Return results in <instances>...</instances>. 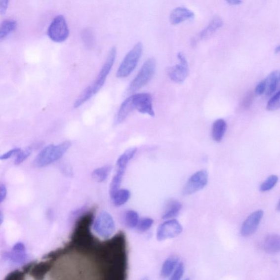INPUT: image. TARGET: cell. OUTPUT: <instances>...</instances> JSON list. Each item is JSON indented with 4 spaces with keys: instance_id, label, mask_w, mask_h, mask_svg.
Instances as JSON below:
<instances>
[{
    "instance_id": "1",
    "label": "cell",
    "mask_w": 280,
    "mask_h": 280,
    "mask_svg": "<svg viewBox=\"0 0 280 280\" xmlns=\"http://www.w3.org/2000/svg\"><path fill=\"white\" fill-rule=\"evenodd\" d=\"M117 56V49L115 47L112 48L107 57L105 63L93 83L87 86L82 93L79 96L74 103L75 109L80 108L91 98L97 94L103 87L108 76L110 74L115 64Z\"/></svg>"
},
{
    "instance_id": "2",
    "label": "cell",
    "mask_w": 280,
    "mask_h": 280,
    "mask_svg": "<svg viewBox=\"0 0 280 280\" xmlns=\"http://www.w3.org/2000/svg\"><path fill=\"white\" fill-rule=\"evenodd\" d=\"M71 145V141H66L58 145L51 144L45 147L36 157L35 165L42 167L58 161L67 152Z\"/></svg>"
},
{
    "instance_id": "3",
    "label": "cell",
    "mask_w": 280,
    "mask_h": 280,
    "mask_svg": "<svg viewBox=\"0 0 280 280\" xmlns=\"http://www.w3.org/2000/svg\"><path fill=\"white\" fill-rule=\"evenodd\" d=\"M143 44L139 42L127 53L117 71V78L124 79L128 77L138 64L143 53Z\"/></svg>"
},
{
    "instance_id": "4",
    "label": "cell",
    "mask_w": 280,
    "mask_h": 280,
    "mask_svg": "<svg viewBox=\"0 0 280 280\" xmlns=\"http://www.w3.org/2000/svg\"><path fill=\"white\" fill-rule=\"evenodd\" d=\"M156 69V62L154 58H151L146 60L139 73L130 84L128 89V92L134 93L148 84L154 77Z\"/></svg>"
},
{
    "instance_id": "5",
    "label": "cell",
    "mask_w": 280,
    "mask_h": 280,
    "mask_svg": "<svg viewBox=\"0 0 280 280\" xmlns=\"http://www.w3.org/2000/svg\"><path fill=\"white\" fill-rule=\"evenodd\" d=\"M93 228L100 237L108 239L113 236L116 231L114 218L108 212L101 211L95 218Z\"/></svg>"
},
{
    "instance_id": "6",
    "label": "cell",
    "mask_w": 280,
    "mask_h": 280,
    "mask_svg": "<svg viewBox=\"0 0 280 280\" xmlns=\"http://www.w3.org/2000/svg\"><path fill=\"white\" fill-rule=\"evenodd\" d=\"M70 32L67 22L63 15L56 16L49 25L47 35L56 43H62L69 38Z\"/></svg>"
},
{
    "instance_id": "7",
    "label": "cell",
    "mask_w": 280,
    "mask_h": 280,
    "mask_svg": "<svg viewBox=\"0 0 280 280\" xmlns=\"http://www.w3.org/2000/svg\"><path fill=\"white\" fill-rule=\"evenodd\" d=\"M208 173L201 170L194 173L186 183L182 190L183 196H190L203 190L208 184Z\"/></svg>"
},
{
    "instance_id": "8",
    "label": "cell",
    "mask_w": 280,
    "mask_h": 280,
    "mask_svg": "<svg viewBox=\"0 0 280 280\" xmlns=\"http://www.w3.org/2000/svg\"><path fill=\"white\" fill-rule=\"evenodd\" d=\"M183 227L179 221L175 218L166 220L157 228L156 238L159 241H164L179 236Z\"/></svg>"
},
{
    "instance_id": "9",
    "label": "cell",
    "mask_w": 280,
    "mask_h": 280,
    "mask_svg": "<svg viewBox=\"0 0 280 280\" xmlns=\"http://www.w3.org/2000/svg\"><path fill=\"white\" fill-rule=\"evenodd\" d=\"M177 58L179 60V64L170 68L168 70V76L173 82L182 83L186 79L189 73V67L187 59L184 54L181 52L177 54Z\"/></svg>"
},
{
    "instance_id": "10",
    "label": "cell",
    "mask_w": 280,
    "mask_h": 280,
    "mask_svg": "<svg viewBox=\"0 0 280 280\" xmlns=\"http://www.w3.org/2000/svg\"><path fill=\"white\" fill-rule=\"evenodd\" d=\"M135 110L142 114L155 116L152 96L149 93H139L131 95Z\"/></svg>"
},
{
    "instance_id": "11",
    "label": "cell",
    "mask_w": 280,
    "mask_h": 280,
    "mask_svg": "<svg viewBox=\"0 0 280 280\" xmlns=\"http://www.w3.org/2000/svg\"><path fill=\"white\" fill-rule=\"evenodd\" d=\"M264 216V211L258 210L249 215L242 223L240 229V234L247 238L253 235L257 231Z\"/></svg>"
},
{
    "instance_id": "12",
    "label": "cell",
    "mask_w": 280,
    "mask_h": 280,
    "mask_svg": "<svg viewBox=\"0 0 280 280\" xmlns=\"http://www.w3.org/2000/svg\"><path fill=\"white\" fill-rule=\"evenodd\" d=\"M223 25V21L221 17L215 16L212 18L207 26L204 29H203L197 37L192 39V44L196 45L199 40L209 39L219 29L221 28Z\"/></svg>"
},
{
    "instance_id": "13",
    "label": "cell",
    "mask_w": 280,
    "mask_h": 280,
    "mask_svg": "<svg viewBox=\"0 0 280 280\" xmlns=\"http://www.w3.org/2000/svg\"><path fill=\"white\" fill-rule=\"evenodd\" d=\"M195 14L191 9L179 7L173 9L169 16L170 23L173 25H179L187 20L194 19Z\"/></svg>"
},
{
    "instance_id": "14",
    "label": "cell",
    "mask_w": 280,
    "mask_h": 280,
    "mask_svg": "<svg viewBox=\"0 0 280 280\" xmlns=\"http://www.w3.org/2000/svg\"><path fill=\"white\" fill-rule=\"evenodd\" d=\"M264 251L269 254H277L280 252V236L277 234H268L264 239L263 244Z\"/></svg>"
},
{
    "instance_id": "15",
    "label": "cell",
    "mask_w": 280,
    "mask_h": 280,
    "mask_svg": "<svg viewBox=\"0 0 280 280\" xmlns=\"http://www.w3.org/2000/svg\"><path fill=\"white\" fill-rule=\"evenodd\" d=\"M135 110L132 103L131 96L126 98L121 104L115 120V124L119 125L123 122L132 111Z\"/></svg>"
},
{
    "instance_id": "16",
    "label": "cell",
    "mask_w": 280,
    "mask_h": 280,
    "mask_svg": "<svg viewBox=\"0 0 280 280\" xmlns=\"http://www.w3.org/2000/svg\"><path fill=\"white\" fill-rule=\"evenodd\" d=\"M8 258L13 262L17 264H22L26 261L27 254L24 244L20 242L15 244L12 251L8 254Z\"/></svg>"
},
{
    "instance_id": "17",
    "label": "cell",
    "mask_w": 280,
    "mask_h": 280,
    "mask_svg": "<svg viewBox=\"0 0 280 280\" xmlns=\"http://www.w3.org/2000/svg\"><path fill=\"white\" fill-rule=\"evenodd\" d=\"M227 129L226 121L223 119L216 120L212 124L211 136L213 141L220 142L225 136Z\"/></svg>"
},
{
    "instance_id": "18",
    "label": "cell",
    "mask_w": 280,
    "mask_h": 280,
    "mask_svg": "<svg viewBox=\"0 0 280 280\" xmlns=\"http://www.w3.org/2000/svg\"><path fill=\"white\" fill-rule=\"evenodd\" d=\"M264 80L266 84V90L264 94L266 96L271 95L276 91L278 85L280 83V71H273Z\"/></svg>"
},
{
    "instance_id": "19",
    "label": "cell",
    "mask_w": 280,
    "mask_h": 280,
    "mask_svg": "<svg viewBox=\"0 0 280 280\" xmlns=\"http://www.w3.org/2000/svg\"><path fill=\"white\" fill-rule=\"evenodd\" d=\"M180 262V258L175 256H172L167 258L162 264L160 273L161 277L163 278L171 277Z\"/></svg>"
},
{
    "instance_id": "20",
    "label": "cell",
    "mask_w": 280,
    "mask_h": 280,
    "mask_svg": "<svg viewBox=\"0 0 280 280\" xmlns=\"http://www.w3.org/2000/svg\"><path fill=\"white\" fill-rule=\"evenodd\" d=\"M136 152L137 149L135 147L126 150L117 160L116 169L125 171L127 165H128L130 161L133 159Z\"/></svg>"
},
{
    "instance_id": "21",
    "label": "cell",
    "mask_w": 280,
    "mask_h": 280,
    "mask_svg": "<svg viewBox=\"0 0 280 280\" xmlns=\"http://www.w3.org/2000/svg\"><path fill=\"white\" fill-rule=\"evenodd\" d=\"M182 205L181 203L177 200H172L167 205L166 210L162 216L163 220H170V219L175 218L179 215Z\"/></svg>"
},
{
    "instance_id": "22",
    "label": "cell",
    "mask_w": 280,
    "mask_h": 280,
    "mask_svg": "<svg viewBox=\"0 0 280 280\" xmlns=\"http://www.w3.org/2000/svg\"><path fill=\"white\" fill-rule=\"evenodd\" d=\"M17 22L16 20L12 19L4 20L0 27V39L2 40L6 39L17 29Z\"/></svg>"
},
{
    "instance_id": "23",
    "label": "cell",
    "mask_w": 280,
    "mask_h": 280,
    "mask_svg": "<svg viewBox=\"0 0 280 280\" xmlns=\"http://www.w3.org/2000/svg\"><path fill=\"white\" fill-rule=\"evenodd\" d=\"M130 197L131 193L128 190L121 189L117 191L111 198L115 206H121L128 202Z\"/></svg>"
},
{
    "instance_id": "24",
    "label": "cell",
    "mask_w": 280,
    "mask_h": 280,
    "mask_svg": "<svg viewBox=\"0 0 280 280\" xmlns=\"http://www.w3.org/2000/svg\"><path fill=\"white\" fill-rule=\"evenodd\" d=\"M124 220L127 227L130 229L137 228L140 221L138 213L132 210L126 211L124 213Z\"/></svg>"
},
{
    "instance_id": "25",
    "label": "cell",
    "mask_w": 280,
    "mask_h": 280,
    "mask_svg": "<svg viewBox=\"0 0 280 280\" xmlns=\"http://www.w3.org/2000/svg\"><path fill=\"white\" fill-rule=\"evenodd\" d=\"M112 167L110 165H106L97 168L93 172V178L96 182H104L108 179Z\"/></svg>"
},
{
    "instance_id": "26",
    "label": "cell",
    "mask_w": 280,
    "mask_h": 280,
    "mask_svg": "<svg viewBox=\"0 0 280 280\" xmlns=\"http://www.w3.org/2000/svg\"><path fill=\"white\" fill-rule=\"evenodd\" d=\"M279 181V177L276 175L269 176L267 179L261 183L259 187V191L261 192H267L271 191L276 187Z\"/></svg>"
},
{
    "instance_id": "27",
    "label": "cell",
    "mask_w": 280,
    "mask_h": 280,
    "mask_svg": "<svg viewBox=\"0 0 280 280\" xmlns=\"http://www.w3.org/2000/svg\"><path fill=\"white\" fill-rule=\"evenodd\" d=\"M266 109L269 111H277L280 109V90L269 100Z\"/></svg>"
},
{
    "instance_id": "28",
    "label": "cell",
    "mask_w": 280,
    "mask_h": 280,
    "mask_svg": "<svg viewBox=\"0 0 280 280\" xmlns=\"http://www.w3.org/2000/svg\"><path fill=\"white\" fill-rule=\"evenodd\" d=\"M154 224V220L152 218H143L140 220L138 225H137V230L141 233L146 232L150 230Z\"/></svg>"
},
{
    "instance_id": "29",
    "label": "cell",
    "mask_w": 280,
    "mask_h": 280,
    "mask_svg": "<svg viewBox=\"0 0 280 280\" xmlns=\"http://www.w3.org/2000/svg\"><path fill=\"white\" fill-rule=\"evenodd\" d=\"M33 151V147H28V148L24 150H21L16 156V159L15 160V164L19 165L22 163L25 160L28 159V157L32 155Z\"/></svg>"
},
{
    "instance_id": "30",
    "label": "cell",
    "mask_w": 280,
    "mask_h": 280,
    "mask_svg": "<svg viewBox=\"0 0 280 280\" xmlns=\"http://www.w3.org/2000/svg\"><path fill=\"white\" fill-rule=\"evenodd\" d=\"M185 272V264L182 262H180L176 267L175 271L171 276V280H180L182 279Z\"/></svg>"
},
{
    "instance_id": "31",
    "label": "cell",
    "mask_w": 280,
    "mask_h": 280,
    "mask_svg": "<svg viewBox=\"0 0 280 280\" xmlns=\"http://www.w3.org/2000/svg\"><path fill=\"white\" fill-rule=\"evenodd\" d=\"M254 99V94L252 91H248L244 96L241 103V108L243 110H247L250 108Z\"/></svg>"
},
{
    "instance_id": "32",
    "label": "cell",
    "mask_w": 280,
    "mask_h": 280,
    "mask_svg": "<svg viewBox=\"0 0 280 280\" xmlns=\"http://www.w3.org/2000/svg\"><path fill=\"white\" fill-rule=\"evenodd\" d=\"M82 39L85 44L88 46L93 43V35L89 29L84 30L82 34Z\"/></svg>"
},
{
    "instance_id": "33",
    "label": "cell",
    "mask_w": 280,
    "mask_h": 280,
    "mask_svg": "<svg viewBox=\"0 0 280 280\" xmlns=\"http://www.w3.org/2000/svg\"><path fill=\"white\" fill-rule=\"evenodd\" d=\"M21 150H22L19 148H14L1 155V157H0V160H7L11 159L13 156H17Z\"/></svg>"
},
{
    "instance_id": "34",
    "label": "cell",
    "mask_w": 280,
    "mask_h": 280,
    "mask_svg": "<svg viewBox=\"0 0 280 280\" xmlns=\"http://www.w3.org/2000/svg\"><path fill=\"white\" fill-rule=\"evenodd\" d=\"M266 90V84L265 80H263L256 86L255 93L258 95H262L265 94Z\"/></svg>"
},
{
    "instance_id": "35",
    "label": "cell",
    "mask_w": 280,
    "mask_h": 280,
    "mask_svg": "<svg viewBox=\"0 0 280 280\" xmlns=\"http://www.w3.org/2000/svg\"><path fill=\"white\" fill-rule=\"evenodd\" d=\"M9 0H0V13L4 15L6 13Z\"/></svg>"
},
{
    "instance_id": "36",
    "label": "cell",
    "mask_w": 280,
    "mask_h": 280,
    "mask_svg": "<svg viewBox=\"0 0 280 280\" xmlns=\"http://www.w3.org/2000/svg\"><path fill=\"white\" fill-rule=\"evenodd\" d=\"M7 191L6 186L1 183L0 185V202H2L6 199Z\"/></svg>"
},
{
    "instance_id": "37",
    "label": "cell",
    "mask_w": 280,
    "mask_h": 280,
    "mask_svg": "<svg viewBox=\"0 0 280 280\" xmlns=\"http://www.w3.org/2000/svg\"><path fill=\"white\" fill-rule=\"evenodd\" d=\"M226 1L232 5H238L241 3L242 0H226Z\"/></svg>"
},
{
    "instance_id": "38",
    "label": "cell",
    "mask_w": 280,
    "mask_h": 280,
    "mask_svg": "<svg viewBox=\"0 0 280 280\" xmlns=\"http://www.w3.org/2000/svg\"><path fill=\"white\" fill-rule=\"evenodd\" d=\"M3 221V214H2V212L1 211V212H0V224H1V225H2Z\"/></svg>"
},
{
    "instance_id": "39",
    "label": "cell",
    "mask_w": 280,
    "mask_h": 280,
    "mask_svg": "<svg viewBox=\"0 0 280 280\" xmlns=\"http://www.w3.org/2000/svg\"><path fill=\"white\" fill-rule=\"evenodd\" d=\"M280 52V45H279L276 49H275V53H278Z\"/></svg>"
},
{
    "instance_id": "40",
    "label": "cell",
    "mask_w": 280,
    "mask_h": 280,
    "mask_svg": "<svg viewBox=\"0 0 280 280\" xmlns=\"http://www.w3.org/2000/svg\"><path fill=\"white\" fill-rule=\"evenodd\" d=\"M277 210L279 212H280V200L278 202V204L277 205Z\"/></svg>"
}]
</instances>
